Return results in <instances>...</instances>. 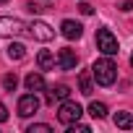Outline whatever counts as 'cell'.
I'll return each mask as SVG.
<instances>
[{
    "label": "cell",
    "mask_w": 133,
    "mask_h": 133,
    "mask_svg": "<svg viewBox=\"0 0 133 133\" xmlns=\"http://www.w3.org/2000/svg\"><path fill=\"white\" fill-rule=\"evenodd\" d=\"M76 65H78V55H76L73 50L65 47V50L57 52V68H60V71H73Z\"/></svg>",
    "instance_id": "52a82bcc"
},
{
    "label": "cell",
    "mask_w": 133,
    "mask_h": 133,
    "mask_svg": "<svg viewBox=\"0 0 133 133\" xmlns=\"http://www.w3.org/2000/svg\"><path fill=\"white\" fill-rule=\"evenodd\" d=\"M60 31H63V37H65V39H81L84 26H81L78 21H73V18H65V21L60 24Z\"/></svg>",
    "instance_id": "ba28073f"
},
{
    "label": "cell",
    "mask_w": 133,
    "mask_h": 133,
    "mask_svg": "<svg viewBox=\"0 0 133 133\" xmlns=\"http://www.w3.org/2000/svg\"><path fill=\"white\" fill-rule=\"evenodd\" d=\"M81 13H86V16H91V13H94V8H91L89 3H81Z\"/></svg>",
    "instance_id": "ffe728a7"
},
{
    "label": "cell",
    "mask_w": 133,
    "mask_h": 133,
    "mask_svg": "<svg viewBox=\"0 0 133 133\" xmlns=\"http://www.w3.org/2000/svg\"><path fill=\"white\" fill-rule=\"evenodd\" d=\"M81 115H84L81 104H78V102H71V99H65V102L60 104V110H57V120H60L63 125H73V123H78Z\"/></svg>",
    "instance_id": "7a4b0ae2"
},
{
    "label": "cell",
    "mask_w": 133,
    "mask_h": 133,
    "mask_svg": "<svg viewBox=\"0 0 133 133\" xmlns=\"http://www.w3.org/2000/svg\"><path fill=\"white\" fill-rule=\"evenodd\" d=\"M91 76L97 78L99 86H112L115 78H117V65L110 60V55H104V57L94 60V65H91Z\"/></svg>",
    "instance_id": "6da1fadb"
},
{
    "label": "cell",
    "mask_w": 133,
    "mask_h": 133,
    "mask_svg": "<svg viewBox=\"0 0 133 133\" xmlns=\"http://www.w3.org/2000/svg\"><path fill=\"white\" fill-rule=\"evenodd\" d=\"M130 65H133V55H130Z\"/></svg>",
    "instance_id": "603a6c76"
},
{
    "label": "cell",
    "mask_w": 133,
    "mask_h": 133,
    "mask_svg": "<svg viewBox=\"0 0 133 133\" xmlns=\"http://www.w3.org/2000/svg\"><path fill=\"white\" fill-rule=\"evenodd\" d=\"M89 115L97 117V120L107 117V104H104V102H91V104H89Z\"/></svg>",
    "instance_id": "5bb4252c"
},
{
    "label": "cell",
    "mask_w": 133,
    "mask_h": 133,
    "mask_svg": "<svg viewBox=\"0 0 133 133\" xmlns=\"http://www.w3.org/2000/svg\"><path fill=\"white\" fill-rule=\"evenodd\" d=\"M29 11H31V13H42L44 8H42V5H34V3H29Z\"/></svg>",
    "instance_id": "44dd1931"
},
{
    "label": "cell",
    "mask_w": 133,
    "mask_h": 133,
    "mask_svg": "<svg viewBox=\"0 0 133 133\" xmlns=\"http://www.w3.org/2000/svg\"><path fill=\"white\" fill-rule=\"evenodd\" d=\"M29 26L21 21V18H13V16H0V37H21L26 34Z\"/></svg>",
    "instance_id": "3957f363"
},
{
    "label": "cell",
    "mask_w": 133,
    "mask_h": 133,
    "mask_svg": "<svg viewBox=\"0 0 133 133\" xmlns=\"http://www.w3.org/2000/svg\"><path fill=\"white\" fill-rule=\"evenodd\" d=\"M26 133H52V128H50L47 123H34V125H29Z\"/></svg>",
    "instance_id": "e0dca14e"
},
{
    "label": "cell",
    "mask_w": 133,
    "mask_h": 133,
    "mask_svg": "<svg viewBox=\"0 0 133 133\" xmlns=\"http://www.w3.org/2000/svg\"><path fill=\"white\" fill-rule=\"evenodd\" d=\"M112 120H115V125H117V128H123V130L133 128V115H130V112H125V110H123V112H115V117H112Z\"/></svg>",
    "instance_id": "7c38bea8"
},
{
    "label": "cell",
    "mask_w": 133,
    "mask_h": 133,
    "mask_svg": "<svg viewBox=\"0 0 133 133\" xmlns=\"http://www.w3.org/2000/svg\"><path fill=\"white\" fill-rule=\"evenodd\" d=\"M8 120V110H5V104L0 102V123H5Z\"/></svg>",
    "instance_id": "d6986e66"
},
{
    "label": "cell",
    "mask_w": 133,
    "mask_h": 133,
    "mask_svg": "<svg viewBox=\"0 0 133 133\" xmlns=\"http://www.w3.org/2000/svg\"><path fill=\"white\" fill-rule=\"evenodd\" d=\"M3 3H8V0H0V5H3Z\"/></svg>",
    "instance_id": "7402d4cb"
},
{
    "label": "cell",
    "mask_w": 133,
    "mask_h": 133,
    "mask_svg": "<svg viewBox=\"0 0 133 133\" xmlns=\"http://www.w3.org/2000/svg\"><path fill=\"white\" fill-rule=\"evenodd\" d=\"M3 86H5V91H16V86H18V78H16V73H8V76H3Z\"/></svg>",
    "instance_id": "2e32d148"
},
{
    "label": "cell",
    "mask_w": 133,
    "mask_h": 133,
    "mask_svg": "<svg viewBox=\"0 0 133 133\" xmlns=\"http://www.w3.org/2000/svg\"><path fill=\"white\" fill-rule=\"evenodd\" d=\"M39 97H37V91H31V94H24L21 99H18V115L21 117H31L37 110H39Z\"/></svg>",
    "instance_id": "5b68a950"
},
{
    "label": "cell",
    "mask_w": 133,
    "mask_h": 133,
    "mask_svg": "<svg viewBox=\"0 0 133 133\" xmlns=\"http://www.w3.org/2000/svg\"><path fill=\"white\" fill-rule=\"evenodd\" d=\"M78 86H81V94H86V97H91V73H81L78 76Z\"/></svg>",
    "instance_id": "9a60e30c"
},
{
    "label": "cell",
    "mask_w": 133,
    "mask_h": 133,
    "mask_svg": "<svg viewBox=\"0 0 133 133\" xmlns=\"http://www.w3.org/2000/svg\"><path fill=\"white\" fill-rule=\"evenodd\" d=\"M76 130H78V133H89V125H81V123H73V125H71V133H76Z\"/></svg>",
    "instance_id": "ac0fdd59"
},
{
    "label": "cell",
    "mask_w": 133,
    "mask_h": 133,
    "mask_svg": "<svg viewBox=\"0 0 133 133\" xmlns=\"http://www.w3.org/2000/svg\"><path fill=\"white\" fill-rule=\"evenodd\" d=\"M29 34H31L34 39H39V42H50V39L55 37V29H52L50 24H44V21H31V24H29Z\"/></svg>",
    "instance_id": "8992f818"
},
{
    "label": "cell",
    "mask_w": 133,
    "mask_h": 133,
    "mask_svg": "<svg viewBox=\"0 0 133 133\" xmlns=\"http://www.w3.org/2000/svg\"><path fill=\"white\" fill-rule=\"evenodd\" d=\"M68 97H71V89L65 86V84H55V86L47 91V102H52V104H55V102H65Z\"/></svg>",
    "instance_id": "9c48e42d"
},
{
    "label": "cell",
    "mask_w": 133,
    "mask_h": 133,
    "mask_svg": "<svg viewBox=\"0 0 133 133\" xmlns=\"http://www.w3.org/2000/svg\"><path fill=\"white\" fill-rule=\"evenodd\" d=\"M24 84H26L29 91H42V89H44V76H42V73H29Z\"/></svg>",
    "instance_id": "8fae6325"
},
{
    "label": "cell",
    "mask_w": 133,
    "mask_h": 133,
    "mask_svg": "<svg viewBox=\"0 0 133 133\" xmlns=\"http://www.w3.org/2000/svg\"><path fill=\"white\" fill-rule=\"evenodd\" d=\"M37 63H39V68H42V71H52V68H55V63H57V57H55L50 50H42V52L37 55Z\"/></svg>",
    "instance_id": "30bf717a"
},
{
    "label": "cell",
    "mask_w": 133,
    "mask_h": 133,
    "mask_svg": "<svg viewBox=\"0 0 133 133\" xmlns=\"http://www.w3.org/2000/svg\"><path fill=\"white\" fill-rule=\"evenodd\" d=\"M8 57H11V60H24V57H26V47H24L21 42H13V44L8 47Z\"/></svg>",
    "instance_id": "4fadbf2b"
},
{
    "label": "cell",
    "mask_w": 133,
    "mask_h": 133,
    "mask_svg": "<svg viewBox=\"0 0 133 133\" xmlns=\"http://www.w3.org/2000/svg\"><path fill=\"white\" fill-rule=\"evenodd\" d=\"M97 47L104 52V55H117V39H115V34L110 31V29H97Z\"/></svg>",
    "instance_id": "277c9868"
}]
</instances>
